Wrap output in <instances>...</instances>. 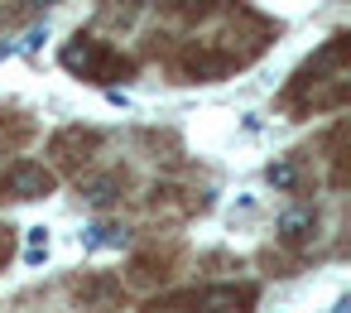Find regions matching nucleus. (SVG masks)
<instances>
[{
    "instance_id": "nucleus-1",
    "label": "nucleus",
    "mask_w": 351,
    "mask_h": 313,
    "mask_svg": "<svg viewBox=\"0 0 351 313\" xmlns=\"http://www.w3.org/2000/svg\"><path fill=\"white\" fill-rule=\"evenodd\" d=\"M260 299V284H193V289H169L154 294V313H250Z\"/></svg>"
},
{
    "instance_id": "nucleus-2",
    "label": "nucleus",
    "mask_w": 351,
    "mask_h": 313,
    "mask_svg": "<svg viewBox=\"0 0 351 313\" xmlns=\"http://www.w3.org/2000/svg\"><path fill=\"white\" fill-rule=\"evenodd\" d=\"M63 68L77 73V78H87V82H121V78L135 73L130 58H121L116 49H106L92 34H73V44L63 49Z\"/></svg>"
},
{
    "instance_id": "nucleus-3",
    "label": "nucleus",
    "mask_w": 351,
    "mask_h": 313,
    "mask_svg": "<svg viewBox=\"0 0 351 313\" xmlns=\"http://www.w3.org/2000/svg\"><path fill=\"white\" fill-rule=\"evenodd\" d=\"M53 188H58V174L34 159H15L0 174V198H49Z\"/></svg>"
},
{
    "instance_id": "nucleus-4",
    "label": "nucleus",
    "mask_w": 351,
    "mask_h": 313,
    "mask_svg": "<svg viewBox=\"0 0 351 313\" xmlns=\"http://www.w3.org/2000/svg\"><path fill=\"white\" fill-rule=\"evenodd\" d=\"M97 150H101V130H92V126H63V130L49 140V154H53L63 169H82Z\"/></svg>"
},
{
    "instance_id": "nucleus-5",
    "label": "nucleus",
    "mask_w": 351,
    "mask_h": 313,
    "mask_svg": "<svg viewBox=\"0 0 351 313\" xmlns=\"http://www.w3.org/2000/svg\"><path fill=\"white\" fill-rule=\"evenodd\" d=\"M121 299H125L121 279L92 275V279H82V284H77V303H82V308H92V313H111V308H121Z\"/></svg>"
},
{
    "instance_id": "nucleus-6",
    "label": "nucleus",
    "mask_w": 351,
    "mask_h": 313,
    "mask_svg": "<svg viewBox=\"0 0 351 313\" xmlns=\"http://www.w3.org/2000/svg\"><path fill=\"white\" fill-rule=\"evenodd\" d=\"M313 236H317V212L313 207H293V212L279 217V241L284 246H308Z\"/></svg>"
},
{
    "instance_id": "nucleus-7",
    "label": "nucleus",
    "mask_w": 351,
    "mask_h": 313,
    "mask_svg": "<svg viewBox=\"0 0 351 313\" xmlns=\"http://www.w3.org/2000/svg\"><path fill=\"white\" fill-rule=\"evenodd\" d=\"M125 241H130V231L116 227V222H97V227L82 231V246H87V251H121Z\"/></svg>"
},
{
    "instance_id": "nucleus-8",
    "label": "nucleus",
    "mask_w": 351,
    "mask_h": 313,
    "mask_svg": "<svg viewBox=\"0 0 351 313\" xmlns=\"http://www.w3.org/2000/svg\"><path fill=\"white\" fill-rule=\"evenodd\" d=\"M265 183H269L274 193H293V188H298V164H293V159H274V164L265 169Z\"/></svg>"
},
{
    "instance_id": "nucleus-9",
    "label": "nucleus",
    "mask_w": 351,
    "mask_h": 313,
    "mask_svg": "<svg viewBox=\"0 0 351 313\" xmlns=\"http://www.w3.org/2000/svg\"><path fill=\"white\" fill-rule=\"evenodd\" d=\"M121 198V174H106V178H97V183H87V202L92 207H111Z\"/></svg>"
},
{
    "instance_id": "nucleus-10",
    "label": "nucleus",
    "mask_w": 351,
    "mask_h": 313,
    "mask_svg": "<svg viewBox=\"0 0 351 313\" xmlns=\"http://www.w3.org/2000/svg\"><path fill=\"white\" fill-rule=\"evenodd\" d=\"M10 255H15V227H10V222H0V270H5Z\"/></svg>"
},
{
    "instance_id": "nucleus-11",
    "label": "nucleus",
    "mask_w": 351,
    "mask_h": 313,
    "mask_svg": "<svg viewBox=\"0 0 351 313\" xmlns=\"http://www.w3.org/2000/svg\"><path fill=\"white\" fill-rule=\"evenodd\" d=\"M44 251H49V236H44V227H34L29 231V260H44Z\"/></svg>"
},
{
    "instance_id": "nucleus-12",
    "label": "nucleus",
    "mask_w": 351,
    "mask_h": 313,
    "mask_svg": "<svg viewBox=\"0 0 351 313\" xmlns=\"http://www.w3.org/2000/svg\"><path fill=\"white\" fill-rule=\"evenodd\" d=\"M25 5H29V10H49V5H53V0H25Z\"/></svg>"
}]
</instances>
